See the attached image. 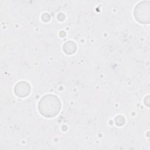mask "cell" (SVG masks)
<instances>
[{"instance_id":"obj_4","label":"cell","mask_w":150,"mask_h":150,"mask_svg":"<svg viewBox=\"0 0 150 150\" xmlns=\"http://www.w3.org/2000/svg\"><path fill=\"white\" fill-rule=\"evenodd\" d=\"M63 50L67 54H73L76 50V45L72 41H68L64 44Z\"/></svg>"},{"instance_id":"obj_1","label":"cell","mask_w":150,"mask_h":150,"mask_svg":"<svg viewBox=\"0 0 150 150\" xmlns=\"http://www.w3.org/2000/svg\"><path fill=\"white\" fill-rule=\"evenodd\" d=\"M62 104L59 98L53 94H47L43 97L39 102V112L46 118L56 116L61 109Z\"/></svg>"},{"instance_id":"obj_3","label":"cell","mask_w":150,"mask_h":150,"mask_svg":"<svg viewBox=\"0 0 150 150\" xmlns=\"http://www.w3.org/2000/svg\"><path fill=\"white\" fill-rule=\"evenodd\" d=\"M14 91L17 96L24 97L29 95L30 91V87L29 83L25 81H21L16 84L14 88Z\"/></svg>"},{"instance_id":"obj_5","label":"cell","mask_w":150,"mask_h":150,"mask_svg":"<svg viewBox=\"0 0 150 150\" xmlns=\"http://www.w3.org/2000/svg\"><path fill=\"white\" fill-rule=\"evenodd\" d=\"M115 124L117 125L121 126V125H122L125 123V119H124V117H122L121 115H118L115 118Z\"/></svg>"},{"instance_id":"obj_2","label":"cell","mask_w":150,"mask_h":150,"mask_svg":"<svg viewBox=\"0 0 150 150\" xmlns=\"http://www.w3.org/2000/svg\"><path fill=\"white\" fill-rule=\"evenodd\" d=\"M149 2L142 1L137 4L134 9L135 19L142 24H147L149 22Z\"/></svg>"}]
</instances>
